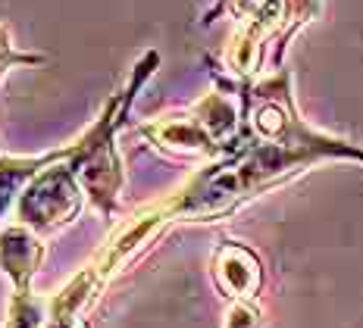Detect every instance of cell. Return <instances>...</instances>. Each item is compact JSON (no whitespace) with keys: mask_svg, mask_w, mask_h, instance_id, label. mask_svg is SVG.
Returning <instances> with one entry per match:
<instances>
[{"mask_svg":"<svg viewBox=\"0 0 363 328\" xmlns=\"http://www.w3.org/2000/svg\"><path fill=\"white\" fill-rule=\"evenodd\" d=\"M229 85L241 101V132L223 157L194 169L185 185L160 200L172 225L225 219L320 163H363L360 144L316 132L298 116L289 66L269 79H229Z\"/></svg>","mask_w":363,"mask_h":328,"instance_id":"obj_1","label":"cell"},{"mask_svg":"<svg viewBox=\"0 0 363 328\" xmlns=\"http://www.w3.org/2000/svg\"><path fill=\"white\" fill-rule=\"evenodd\" d=\"M157 66H160V53L157 50L141 53L138 63L128 72L125 85L113 91L110 101L104 103L101 116L85 128V135L79 141L69 144V166H72L75 179H79L82 191H85L88 203L104 219H110L119 210L123 188H125V169H123V157H119V147H116V135L128 122V113H132L138 91L154 79Z\"/></svg>","mask_w":363,"mask_h":328,"instance_id":"obj_2","label":"cell"},{"mask_svg":"<svg viewBox=\"0 0 363 328\" xmlns=\"http://www.w3.org/2000/svg\"><path fill=\"white\" fill-rule=\"evenodd\" d=\"M216 91L203 94L188 110H176L145 122L138 135L157 154L172 159H201L213 163L232 147L241 132V101L229 79L216 75Z\"/></svg>","mask_w":363,"mask_h":328,"instance_id":"obj_3","label":"cell"},{"mask_svg":"<svg viewBox=\"0 0 363 328\" xmlns=\"http://www.w3.org/2000/svg\"><path fill=\"white\" fill-rule=\"evenodd\" d=\"M285 10L289 0H216L203 13V26L216 22L219 16H229L238 22V32L229 41L225 63H213V72L232 81H257L267 47L279 41L285 28Z\"/></svg>","mask_w":363,"mask_h":328,"instance_id":"obj_4","label":"cell"},{"mask_svg":"<svg viewBox=\"0 0 363 328\" xmlns=\"http://www.w3.org/2000/svg\"><path fill=\"white\" fill-rule=\"evenodd\" d=\"M88 197L69 166V144L54 150V159L22 188L16 200V222L38 232L41 238L57 234L82 216Z\"/></svg>","mask_w":363,"mask_h":328,"instance_id":"obj_5","label":"cell"},{"mask_svg":"<svg viewBox=\"0 0 363 328\" xmlns=\"http://www.w3.org/2000/svg\"><path fill=\"white\" fill-rule=\"evenodd\" d=\"M166 228H172V222L166 219L160 200L145 203V207L135 210L123 225L113 228V234L104 241V247L97 250L79 272L94 285L97 294H104L113 285V278L123 276L135 259L141 254H147V250L163 238Z\"/></svg>","mask_w":363,"mask_h":328,"instance_id":"obj_6","label":"cell"},{"mask_svg":"<svg viewBox=\"0 0 363 328\" xmlns=\"http://www.w3.org/2000/svg\"><path fill=\"white\" fill-rule=\"evenodd\" d=\"M210 276H213L216 291L229 303L238 300H257L267 285V272H263V259L257 256L254 247L241 241H223L213 250L210 259Z\"/></svg>","mask_w":363,"mask_h":328,"instance_id":"obj_7","label":"cell"},{"mask_svg":"<svg viewBox=\"0 0 363 328\" xmlns=\"http://www.w3.org/2000/svg\"><path fill=\"white\" fill-rule=\"evenodd\" d=\"M48 244L32 228L10 222L0 232V272L10 278L13 294H28L35 291V276L44 263Z\"/></svg>","mask_w":363,"mask_h":328,"instance_id":"obj_8","label":"cell"},{"mask_svg":"<svg viewBox=\"0 0 363 328\" xmlns=\"http://www.w3.org/2000/svg\"><path fill=\"white\" fill-rule=\"evenodd\" d=\"M50 159H54V150H50V154H38V157H4L0 154V232H4V225H6L4 219L16 210L22 188H26Z\"/></svg>","mask_w":363,"mask_h":328,"instance_id":"obj_9","label":"cell"},{"mask_svg":"<svg viewBox=\"0 0 363 328\" xmlns=\"http://www.w3.org/2000/svg\"><path fill=\"white\" fill-rule=\"evenodd\" d=\"M50 325V300L35 291L13 294L6 307L4 328H48Z\"/></svg>","mask_w":363,"mask_h":328,"instance_id":"obj_10","label":"cell"},{"mask_svg":"<svg viewBox=\"0 0 363 328\" xmlns=\"http://www.w3.org/2000/svg\"><path fill=\"white\" fill-rule=\"evenodd\" d=\"M44 63H50L48 53L19 50L16 44H13V38H10V28L0 26V81H4V75L10 69H16V66H44Z\"/></svg>","mask_w":363,"mask_h":328,"instance_id":"obj_11","label":"cell"},{"mask_svg":"<svg viewBox=\"0 0 363 328\" xmlns=\"http://www.w3.org/2000/svg\"><path fill=\"white\" fill-rule=\"evenodd\" d=\"M223 328H263V310L257 300L229 303L223 316Z\"/></svg>","mask_w":363,"mask_h":328,"instance_id":"obj_12","label":"cell"}]
</instances>
